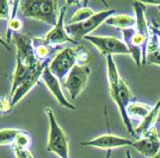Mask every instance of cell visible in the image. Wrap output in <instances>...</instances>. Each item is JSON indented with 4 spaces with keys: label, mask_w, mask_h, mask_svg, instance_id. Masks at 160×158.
Here are the masks:
<instances>
[{
    "label": "cell",
    "mask_w": 160,
    "mask_h": 158,
    "mask_svg": "<svg viewBox=\"0 0 160 158\" xmlns=\"http://www.w3.org/2000/svg\"><path fill=\"white\" fill-rule=\"evenodd\" d=\"M105 59H107V75L110 96L120 111L121 118L123 120V124L126 126L127 131L136 140V139H139V137L135 133V128L132 124V119L129 118L127 114V107L132 102V98H133L132 91L129 89L127 82L121 77L117 66H116V62L113 59V56H108V57H105Z\"/></svg>",
    "instance_id": "6da1fadb"
},
{
    "label": "cell",
    "mask_w": 160,
    "mask_h": 158,
    "mask_svg": "<svg viewBox=\"0 0 160 158\" xmlns=\"http://www.w3.org/2000/svg\"><path fill=\"white\" fill-rule=\"evenodd\" d=\"M90 53L84 46H66L53 57L49 63V69L60 81H65L68 74L75 66H88Z\"/></svg>",
    "instance_id": "7a4b0ae2"
},
{
    "label": "cell",
    "mask_w": 160,
    "mask_h": 158,
    "mask_svg": "<svg viewBox=\"0 0 160 158\" xmlns=\"http://www.w3.org/2000/svg\"><path fill=\"white\" fill-rule=\"evenodd\" d=\"M19 12L23 17L40 20L54 26L60 16L58 1H42V0H27L19 1Z\"/></svg>",
    "instance_id": "3957f363"
},
{
    "label": "cell",
    "mask_w": 160,
    "mask_h": 158,
    "mask_svg": "<svg viewBox=\"0 0 160 158\" xmlns=\"http://www.w3.org/2000/svg\"><path fill=\"white\" fill-rule=\"evenodd\" d=\"M44 112L48 119V143L47 151L55 153L59 158H69V140L66 132L58 123L54 111L50 107H46Z\"/></svg>",
    "instance_id": "277c9868"
},
{
    "label": "cell",
    "mask_w": 160,
    "mask_h": 158,
    "mask_svg": "<svg viewBox=\"0 0 160 158\" xmlns=\"http://www.w3.org/2000/svg\"><path fill=\"white\" fill-rule=\"evenodd\" d=\"M116 14V10H103L99 12H96L93 17L88 18L85 21L77 23V24H66V30L68 35L74 40H80L82 38H86L93 32L97 27H99L103 23H105L111 16Z\"/></svg>",
    "instance_id": "5b68a950"
},
{
    "label": "cell",
    "mask_w": 160,
    "mask_h": 158,
    "mask_svg": "<svg viewBox=\"0 0 160 158\" xmlns=\"http://www.w3.org/2000/svg\"><path fill=\"white\" fill-rule=\"evenodd\" d=\"M90 74H91L90 66H75L62 82V86L72 100L78 99V96L84 92L88 82Z\"/></svg>",
    "instance_id": "8992f818"
},
{
    "label": "cell",
    "mask_w": 160,
    "mask_h": 158,
    "mask_svg": "<svg viewBox=\"0 0 160 158\" xmlns=\"http://www.w3.org/2000/svg\"><path fill=\"white\" fill-rule=\"evenodd\" d=\"M85 40L97 48L100 55L103 56H113V55H129L127 45L123 40L112 36H96L90 35Z\"/></svg>",
    "instance_id": "52a82bcc"
},
{
    "label": "cell",
    "mask_w": 160,
    "mask_h": 158,
    "mask_svg": "<svg viewBox=\"0 0 160 158\" xmlns=\"http://www.w3.org/2000/svg\"><path fill=\"white\" fill-rule=\"evenodd\" d=\"M68 4L67 2L65 6L61 7L60 10V16H59V20L58 23L54 25L49 31H48L42 38L44 40V42L49 44L50 46H56V45H61L63 43H71V44H75L78 45V42L74 40L66 30V24H65V16H66L67 12V7H68Z\"/></svg>",
    "instance_id": "ba28073f"
},
{
    "label": "cell",
    "mask_w": 160,
    "mask_h": 158,
    "mask_svg": "<svg viewBox=\"0 0 160 158\" xmlns=\"http://www.w3.org/2000/svg\"><path fill=\"white\" fill-rule=\"evenodd\" d=\"M12 38L17 50L16 58L20 59L24 64H27L30 68L41 64V62H38L35 56L32 37H29L28 35H23V33H14Z\"/></svg>",
    "instance_id": "9c48e42d"
},
{
    "label": "cell",
    "mask_w": 160,
    "mask_h": 158,
    "mask_svg": "<svg viewBox=\"0 0 160 158\" xmlns=\"http://www.w3.org/2000/svg\"><path fill=\"white\" fill-rule=\"evenodd\" d=\"M133 139L120 137V136H116L112 133H107V134L94 137V138L90 139L87 142H84V143H81V145L110 151L112 149H118V147H124V146H133Z\"/></svg>",
    "instance_id": "30bf717a"
},
{
    "label": "cell",
    "mask_w": 160,
    "mask_h": 158,
    "mask_svg": "<svg viewBox=\"0 0 160 158\" xmlns=\"http://www.w3.org/2000/svg\"><path fill=\"white\" fill-rule=\"evenodd\" d=\"M133 147L141 155L148 158H153L160 150V137L157 127L154 126L153 128L142 134L139 139L134 140Z\"/></svg>",
    "instance_id": "8fae6325"
},
{
    "label": "cell",
    "mask_w": 160,
    "mask_h": 158,
    "mask_svg": "<svg viewBox=\"0 0 160 158\" xmlns=\"http://www.w3.org/2000/svg\"><path fill=\"white\" fill-rule=\"evenodd\" d=\"M49 63H50V61L44 62V63H41V64H38L37 67H35V68L31 69V72H29L27 79L23 81V83H22L19 86V88L16 91V93H14L13 96H12V99H11V104H12L13 107L19 102L20 100L24 99L25 95H28L33 87L40 82L41 77H42V74L44 72L46 67L49 66Z\"/></svg>",
    "instance_id": "7c38bea8"
},
{
    "label": "cell",
    "mask_w": 160,
    "mask_h": 158,
    "mask_svg": "<svg viewBox=\"0 0 160 158\" xmlns=\"http://www.w3.org/2000/svg\"><path fill=\"white\" fill-rule=\"evenodd\" d=\"M41 82L44 83V86L47 87V89L50 92V94L54 96V99L59 102V105H61L62 107H65L67 109H75V106L73 104H71L68 99L65 96V94L62 92V87H61V82L56 79L53 75V72H50L49 66L46 67L44 72L42 74V77H41Z\"/></svg>",
    "instance_id": "4fadbf2b"
},
{
    "label": "cell",
    "mask_w": 160,
    "mask_h": 158,
    "mask_svg": "<svg viewBox=\"0 0 160 158\" xmlns=\"http://www.w3.org/2000/svg\"><path fill=\"white\" fill-rule=\"evenodd\" d=\"M133 6L134 11H135V19H136V26H135L136 32L142 35L143 37H146L147 40H151V35H149L151 26L148 25V21L146 19L145 4L142 1H135L133 4Z\"/></svg>",
    "instance_id": "5bb4252c"
},
{
    "label": "cell",
    "mask_w": 160,
    "mask_h": 158,
    "mask_svg": "<svg viewBox=\"0 0 160 158\" xmlns=\"http://www.w3.org/2000/svg\"><path fill=\"white\" fill-rule=\"evenodd\" d=\"M35 68V67H33ZM32 68L28 67L27 64H24L20 59L16 58V68H14L13 77H12V83H11V88L8 92V99L11 100L16 91L19 88V86L23 83V81L27 79V76L29 75V72H31Z\"/></svg>",
    "instance_id": "9a60e30c"
},
{
    "label": "cell",
    "mask_w": 160,
    "mask_h": 158,
    "mask_svg": "<svg viewBox=\"0 0 160 158\" xmlns=\"http://www.w3.org/2000/svg\"><path fill=\"white\" fill-rule=\"evenodd\" d=\"M159 113H160V99L154 105V107H152L151 112L147 114L146 118L142 119L140 121V124H139V126L135 128V133H136V136L139 138H140L142 134H145L146 132H148L151 128H153L154 126H155L154 124H155L157 119L159 117Z\"/></svg>",
    "instance_id": "2e32d148"
},
{
    "label": "cell",
    "mask_w": 160,
    "mask_h": 158,
    "mask_svg": "<svg viewBox=\"0 0 160 158\" xmlns=\"http://www.w3.org/2000/svg\"><path fill=\"white\" fill-rule=\"evenodd\" d=\"M105 24L109 26L116 27L122 30H127V29H133L136 26V19L135 17H132L129 14L123 13H116L111 16L109 19L105 21Z\"/></svg>",
    "instance_id": "e0dca14e"
},
{
    "label": "cell",
    "mask_w": 160,
    "mask_h": 158,
    "mask_svg": "<svg viewBox=\"0 0 160 158\" xmlns=\"http://www.w3.org/2000/svg\"><path fill=\"white\" fill-rule=\"evenodd\" d=\"M33 51H35V56L38 62L44 63L48 61H52V48L49 44H47L42 37H33Z\"/></svg>",
    "instance_id": "ac0fdd59"
},
{
    "label": "cell",
    "mask_w": 160,
    "mask_h": 158,
    "mask_svg": "<svg viewBox=\"0 0 160 158\" xmlns=\"http://www.w3.org/2000/svg\"><path fill=\"white\" fill-rule=\"evenodd\" d=\"M19 10V1H13L12 7V14L7 21V31H6V42L10 43L12 40L14 33H19L23 29V21L17 17V11Z\"/></svg>",
    "instance_id": "d6986e66"
},
{
    "label": "cell",
    "mask_w": 160,
    "mask_h": 158,
    "mask_svg": "<svg viewBox=\"0 0 160 158\" xmlns=\"http://www.w3.org/2000/svg\"><path fill=\"white\" fill-rule=\"evenodd\" d=\"M152 107L143 104V102H138V101H132L127 107V114L130 119H136V120H142L146 118V115L151 112Z\"/></svg>",
    "instance_id": "ffe728a7"
},
{
    "label": "cell",
    "mask_w": 160,
    "mask_h": 158,
    "mask_svg": "<svg viewBox=\"0 0 160 158\" xmlns=\"http://www.w3.org/2000/svg\"><path fill=\"white\" fill-rule=\"evenodd\" d=\"M96 12H94L93 10L91 8V7H87L86 4L84 5V6L79 7L74 14L71 17V20H69V23L68 24H77V23H81V21H85L87 20L88 18H91V17H93Z\"/></svg>",
    "instance_id": "44dd1931"
},
{
    "label": "cell",
    "mask_w": 160,
    "mask_h": 158,
    "mask_svg": "<svg viewBox=\"0 0 160 158\" xmlns=\"http://www.w3.org/2000/svg\"><path fill=\"white\" fill-rule=\"evenodd\" d=\"M20 131L22 130H18V128H2V130H0V146L13 145L14 140H16Z\"/></svg>",
    "instance_id": "7402d4cb"
},
{
    "label": "cell",
    "mask_w": 160,
    "mask_h": 158,
    "mask_svg": "<svg viewBox=\"0 0 160 158\" xmlns=\"http://www.w3.org/2000/svg\"><path fill=\"white\" fill-rule=\"evenodd\" d=\"M31 143V138L30 134L25 131H20L19 134L17 136V138L14 140L12 147H19V149H29Z\"/></svg>",
    "instance_id": "603a6c76"
},
{
    "label": "cell",
    "mask_w": 160,
    "mask_h": 158,
    "mask_svg": "<svg viewBox=\"0 0 160 158\" xmlns=\"http://www.w3.org/2000/svg\"><path fill=\"white\" fill-rule=\"evenodd\" d=\"M12 7H13V1L0 0V20L8 21L12 14Z\"/></svg>",
    "instance_id": "cb8c5ba5"
},
{
    "label": "cell",
    "mask_w": 160,
    "mask_h": 158,
    "mask_svg": "<svg viewBox=\"0 0 160 158\" xmlns=\"http://www.w3.org/2000/svg\"><path fill=\"white\" fill-rule=\"evenodd\" d=\"M12 108L13 106L11 104V100L8 99V96L0 98V117H2L6 113H10L12 111Z\"/></svg>",
    "instance_id": "d4e9b609"
},
{
    "label": "cell",
    "mask_w": 160,
    "mask_h": 158,
    "mask_svg": "<svg viewBox=\"0 0 160 158\" xmlns=\"http://www.w3.org/2000/svg\"><path fill=\"white\" fill-rule=\"evenodd\" d=\"M13 155L16 158H35L32 152L29 149H19V147H12Z\"/></svg>",
    "instance_id": "484cf974"
},
{
    "label": "cell",
    "mask_w": 160,
    "mask_h": 158,
    "mask_svg": "<svg viewBox=\"0 0 160 158\" xmlns=\"http://www.w3.org/2000/svg\"><path fill=\"white\" fill-rule=\"evenodd\" d=\"M146 64H155L160 67V51L155 50L153 53H149L146 57Z\"/></svg>",
    "instance_id": "4316f807"
},
{
    "label": "cell",
    "mask_w": 160,
    "mask_h": 158,
    "mask_svg": "<svg viewBox=\"0 0 160 158\" xmlns=\"http://www.w3.org/2000/svg\"><path fill=\"white\" fill-rule=\"evenodd\" d=\"M151 30H152V32H153L154 35H157V36L160 38V29H159V27L155 26V25H153V26H151Z\"/></svg>",
    "instance_id": "83f0119b"
},
{
    "label": "cell",
    "mask_w": 160,
    "mask_h": 158,
    "mask_svg": "<svg viewBox=\"0 0 160 158\" xmlns=\"http://www.w3.org/2000/svg\"><path fill=\"white\" fill-rule=\"evenodd\" d=\"M0 44H1V45L5 46V48H6L7 50H10V45H8V43L6 42V40H4V38H2L1 36H0Z\"/></svg>",
    "instance_id": "f1b7e54d"
},
{
    "label": "cell",
    "mask_w": 160,
    "mask_h": 158,
    "mask_svg": "<svg viewBox=\"0 0 160 158\" xmlns=\"http://www.w3.org/2000/svg\"><path fill=\"white\" fill-rule=\"evenodd\" d=\"M145 5H151V6H158L160 10V2H143Z\"/></svg>",
    "instance_id": "f546056e"
},
{
    "label": "cell",
    "mask_w": 160,
    "mask_h": 158,
    "mask_svg": "<svg viewBox=\"0 0 160 158\" xmlns=\"http://www.w3.org/2000/svg\"><path fill=\"white\" fill-rule=\"evenodd\" d=\"M153 158H160V150H159V152H158V153H157V155H155Z\"/></svg>",
    "instance_id": "4dcf8cb0"
}]
</instances>
